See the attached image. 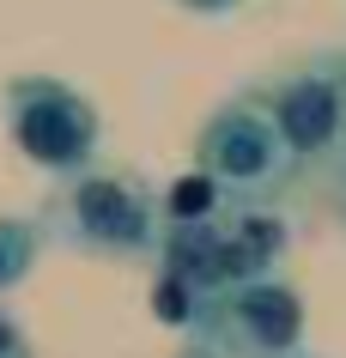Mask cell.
<instances>
[{
    "instance_id": "obj_10",
    "label": "cell",
    "mask_w": 346,
    "mask_h": 358,
    "mask_svg": "<svg viewBox=\"0 0 346 358\" xmlns=\"http://www.w3.org/2000/svg\"><path fill=\"white\" fill-rule=\"evenodd\" d=\"M328 194H334V213H340V225H346V146L328 158Z\"/></svg>"
},
{
    "instance_id": "obj_9",
    "label": "cell",
    "mask_w": 346,
    "mask_h": 358,
    "mask_svg": "<svg viewBox=\"0 0 346 358\" xmlns=\"http://www.w3.org/2000/svg\"><path fill=\"white\" fill-rule=\"evenodd\" d=\"M0 358H31V340H24V328L6 310H0Z\"/></svg>"
},
{
    "instance_id": "obj_5",
    "label": "cell",
    "mask_w": 346,
    "mask_h": 358,
    "mask_svg": "<svg viewBox=\"0 0 346 358\" xmlns=\"http://www.w3.org/2000/svg\"><path fill=\"white\" fill-rule=\"evenodd\" d=\"M261 103H268L280 140L291 146L298 170L328 164L346 146V55H304L280 67L261 85Z\"/></svg>"
},
{
    "instance_id": "obj_7",
    "label": "cell",
    "mask_w": 346,
    "mask_h": 358,
    "mask_svg": "<svg viewBox=\"0 0 346 358\" xmlns=\"http://www.w3.org/2000/svg\"><path fill=\"white\" fill-rule=\"evenodd\" d=\"M158 207H164V225H194V219H219L231 201H225V189L212 182L207 170H194V176L171 182V194H164Z\"/></svg>"
},
{
    "instance_id": "obj_6",
    "label": "cell",
    "mask_w": 346,
    "mask_h": 358,
    "mask_svg": "<svg viewBox=\"0 0 346 358\" xmlns=\"http://www.w3.org/2000/svg\"><path fill=\"white\" fill-rule=\"evenodd\" d=\"M158 273L176 280L201 310L225 292V213L194 219V225H164L158 231Z\"/></svg>"
},
{
    "instance_id": "obj_13",
    "label": "cell",
    "mask_w": 346,
    "mask_h": 358,
    "mask_svg": "<svg viewBox=\"0 0 346 358\" xmlns=\"http://www.w3.org/2000/svg\"><path fill=\"white\" fill-rule=\"evenodd\" d=\"M304 358H310V352H304Z\"/></svg>"
},
{
    "instance_id": "obj_11",
    "label": "cell",
    "mask_w": 346,
    "mask_h": 358,
    "mask_svg": "<svg viewBox=\"0 0 346 358\" xmlns=\"http://www.w3.org/2000/svg\"><path fill=\"white\" fill-rule=\"evenodd\" d=\"M182 13H201V19H219V13H237L243 0H176Z\"/></svg>"
},
{
    "instance_id": "obj_1",
    "label": "cell",
    "mask_w": 346,
    "mask_h": 358,
    "mask_svg": "<svg viewBox=\"0 0 346 358\" xmlns=\"http://www.w3.org/2000/svg\"><path fill=\"white\" fill-rule=\"evenodd\" d=\"M6 128L19 140V152L37 170L55 176H85L97 170V146H103V115L79 85L55 73H13L0 92Z\"/></svg>"
},
{
    "instance_id": "obj_4",
    "label": "cell",
    "mask_w": 346,
    "mask_h": 358,
    "mask_svg": "<svg viewBox=\"0 0 346 358\" xmlns=\"http://www.w3.org/2000/svg\"><path fill=\"white\" fill-rule=\"evenodd\" d=\"M194 340L212 358H304V298L280 273L225 285L194 316Z\"/></svg>"
},
{
    "instance_id": "obj_8",
    "label": "cell",
    "mask_w": 346,
    "mask_h": 358,
    "mask_svg": "<svg viewBox=\"0 0 346 358\" xmlns=\"http://www.w3.org/2000/svg\"><path fill=\"white\" fill-rule=\"evenodd\" d=\"M43 255V225L37 219H0V292L24 285V273Z\"/></svg>"
},
{
    "instance_id": "obj_3",
    "label": "cell",
    "mask_w": 346,
    "mask_h": 358,
    "mask_svg": "<svg viewBox=\"0 0 346 358\" xmlns=\"http://www.w3.org/2000/svg\"><path fill=\"white\" fill-rule=\"evenodd\" d=\"M158 231L164 207L152 189H140L122 170H85L61 194L55 237L79 255H103V262H158Z\"/></svg>"
},
{
    "instance_id": "obj_12",
    "label": "cell",
    "mask_w": 346,
    "mask_h": 358,
    "mask_svg": "<svg viewBox=\"0 0 346 358\" xmlns=\"http://www.w3.org/2000/svg\"><path fill=\"white\" fill-rule=\"evenodd\" d=\"M182 358H212V352H201V346H194V352H182Z\"/></svg>"
},
{
    "instance_id": "obj_2",
    "label": "cell",
    "mask_w": 346,
    "mask_h": 358,
    "mask_svg": "<svg viewBox=\"0 0 346 358\" xmlns=\"http://www.w3.org/2000/svg\"><path fill=\"white\" fill-rule=\"evenodd\" d=\"M194 170H207L225 189V201H261L273 207L298 176V158L280 140L261 97H231L194 134Z\"/></svg>"
}]
</instances>
